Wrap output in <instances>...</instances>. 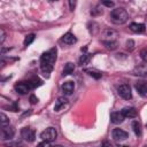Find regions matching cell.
<instances>
[{"instance_id":"1","label":"cell","mask_w":147,"mask_h":147,"mask_svg":"<svg viewBox=\"0 0 147 147\" xmlns=\"http://www.w3.org/2000/svg\"><path fill=\"white\" fill-rule=\"evenodd\" d=\"M56 54H57V49L56 47L51 48L49 51L45 52L41 57H40V68L45 74H49L53 68H54V63L56 61Z\"/></svg>"},{"instance_id":"2","label":"cell","mask_w":147,"mask_h":147,"mask_svg":"<svg viewBox=\"0 0 147 147\" xmlns=\"http://www.w3.org/2000/svg\"><path fill=\"white\" fill-rule=\"evenodd\" d=\"M127 18H129V14L122 7L115 8V9H113L110 11V20L115 24H123V23H125L127 21Z\"/></svg>"},{"instance_id":"3","label":"cell","mask_w":147,"mask_h":147,"mask_svg":"<svg viewBox=\"0 0 147 147\" xmlns=\"http://www.w3.org/2000/svg\"><path fill=\"white\" fill-rule=\"evenodd\" d=\"M57 137V131L56 129L54 127H47L46 130H44L41 133H40V138L44 140V141H54Z\"/></svg>"},{"instance_id":"4","label":"cell","mask_w":147,"mask_h":147,"mask_svg":"<svg viewBox=\"0 0 147 147\" xmlns=\"http://www.w3.org/2000/svg\"><path fill=\"white\" fill-rule=\"evenodd\" d=\"M118 94L121 98H123L124 100H130L132 98V92H131V87L127 84H122L118 86L117 88Z\"/></svg>"},{"instance_id":"5","label":"cell","mask_w":147,"mask_h":147,"mask_svg":"<svg viewBox=\"0 0 147 147\" xmlns=\"http://www.w3.org/2000/svg\"><path fill=\"white\" fill-rule=\"evenodd\" d=\"M21 136L28 142H32L36 139V133L31 127H23L21 131Z\"/></svg>"},{"instance_id":"6","label":"cell","mask_w":147,"mask_h":147,"mask_svg":"<svg viewBox=\"0 0 147 147\" xmlns=\"http://www.w3.org/2000/svg\"><path fill=\"white\" fill-rule=\"evenodd\" d=\"M111 137L116 141H123V140H125V139L129 138V133L125 132L122 129H114L113 132H111Z\"/></svg>"},{"instance_id":"7","label":"cell","mask_w":147,"mask_h":147,"mask_svg":"<svg viewBox=\"0 0 147 147\" xmlns=\"http://www.w3.org/2000/svg\"><path fill=\"white\" fill-rule=\"evenodd\" d=\"M30 90H31V86H30L29 82H20V83H17L15 85V91L18 94H22V95L26 94Z\"/></svg>"},{"instance_id":"8","label":"cell","mask_w":147,"mask_h":147,"mask_svg":"<svg viewBox=\"0 0 147 147\" xmlns=\"http://www.w3.org/2000/svg\"><path fill=\"white\" fill-rule=\"evenodd\" d=\"M15 134V129L13 126H5L1 130V139L2 140H10Z\"/></svg>"},{"instance_id":"9","label":"cell","mask_w":147,"mask_h":147,"mask_svg":"<svg viewBox=\"0 0 147 147\" xmlns=\"http://www.w3.org/2000/svg\"><path fill=\"white\" fill-rule=\"evenodd\" d=\"M134 87L137 90V92L144 96V98H147V82L145 80H140V82H137L134 84Z\"/></svg>"},{"instance_id":"10","label":"cell","mask_w":147,"mask_h":147,"mask_svg":"<svg viewBox=\"0 0 147 147\" xmlns=\"http://www.w3.org/2000/svg\"><path fill=\"white\" fill-rule=\"evenodd\" d=\"M75 90V83L71 82V80H68V82H64L61 86V91L64 95H70Z\"/></svg>"},{"instance_id":"11","label":"cell","mask_w":147,"mask_h":147,"mask_svg":"<svg viewBox=\"0 0 147 147\" xmlns=\"http://www.w3.org/2000/svg\"><path fill=\"white\" fill-rule=\"evenodd\" d=\"M76 41H77V38L71 32H67L61 38V42H63L65 45H74V44H76Z\"/></svg>"},{"instance_id":"12","label":"cell","mask_w":147,"mask_h":147,"mask_svg":"<svg viewBox=\"0 0 147 147\" xmlns=\"http://www.w3.org/2000/svg\"><path fill=\"white\" fill-rule=\"evenodd\" d=\"M121 113H122L123 116L126 117V118H134V117H137V115H138L136 108H133V107H124V108L121 110Z\"/></svg>"},{"instance_id":"13","label":"cell","mask_w":147,"mask_h":147,"mask_svg":"<svg viewBox=\"0 0 147 147\" xmlns=\"http://www.w3.org/2000/svg\"><path fill=\"white\" fill-rule=\"evenodd\" d=\"M124 118L125 117L119 111H113V113H110V121L114 124H121L124 121Z\"/></svg>"},{"instance_id":"14","label":"cell","mask_w":147,"mask_h":147,"mask_svg":"<svg viewBox=\"0 0 147 147\" xmlns=\"http://www.w3.org/2000/svg\"><path fill=\"white\" fill-rule=\"evenodd\" d=\"M134 75H138V76H146L147 75V62H144L141 64H138L134 70H133Z\"/></svg>"},{"instance_id":"15","label":"cell","mask_w":147,"mask_h":147,"mask_svg":"<svg viewBox=\"0 0 147 147\" xmlns=\"http://www.w3.org/2000/svg\"><path fill=\"white\" fill-rule=\"evenodd\" d=\"M130 30L134 33H142L146 30V25L142 23H131L130 24Z\"/></svg>"},{"instance_id":"16","label":"cell","mask_w":147,"mask_h":147,"mask_svg":"<svg viewBox=\"0 0 147 147\" xmlns=\"http://www.w3.org/2000/svg\"><path fill=\"white\" fill-rule=\"evenodd\" d=\"M115 37H116V32L114 30L107 29L103 31V40L102 41H115Z\"/></svg>"},{"instance_id":"17","label":"cell","mask_w":147,"mask_h":147,"mask_svg":"<svg viewBox=\"0 0 147 147\" xmlns=\"http://www.w3.org/2000/svg\"><path fill=\"white\" fill-rule=\"evenodd\" d=\"M68 103V100L64 98V96H62V98H59L57 99V101L55 102V106H54V110L55 111H60L65 105Z\"/></svg>"},{"instance_id":"18","label":"cell","mask_w":147,"mask_h":147,"mask_svg":"<svg viewBox=\"0 0 147 147\" xmlns=\"http://www.w3.org/2000/svg\"><path fill=\"white\" fill-rule=\"evenodd\" d=\"M75 70V64L72 62H68L64 64V68H63V71H62V76H68L70 74H72Z\"/></svg>"},{"instance_id":"19","label":"cell","mask_w":147,"mask_h":147,"mask_svg":"<svg viewBox=\"0 0 147 147\" xmlns=\"http://www.w3.org/2000/svg\"><path fill=\"white\" fill-rule=\"evenodd\" d=\"M85 72H87L90 76H92L95 79H100L102 77V74L98 70H94V69H85Z\"/></svg>"},{"instance_id":"20","label":"cell","mask_w":147,"mask_h":147,"mask_svg":"<svg viewBox=\"0 0 147 147\" xmlns=\"http://www.w3.org/2000/svg\"><path fill=\"white\" fill-rule=\"evenodd\" d=\"M90 60H91V54L85 53V54H83V55L79 57V64H80V65H85V64H87V63L90 62Z\"/></svg>"},{"instance_id":"21","label":"cell","mask_w":147,"mask_h":147,"mask_svg":"<svg viewBox=\"0 0 147 147\" xmlns=\"http://www.w3.org/2000/svg\"><path fill=\"white\" fill-rule=\"evenodd\" d=\"M34 38H36V34H34V33H30V34H28V36L25 37V39H24V41H23V44H24V46H25V47H28L29 45H31V44L33 42V40H34Z\"/></svg>"},{"instance_id":"22","label":"cell","mask_w":147,"mask_h":147,"mask_svg":"<svg viewBox=\"0 0 147 147\" xmlns=\"http://www.w3.org/2000/svg\"><path fill=\"white\" fill-rule=\"evenodd\" d=\"M132 129H133V131H134V133H136L137 136H140V134H141V126H140V124H139L138 121H133V123H132Z\"/></svg>"},{"instance_id":"23","label":"cell","mask_w":147,"mask_h":147,"mask_svg":"<svg viewBox=\"0 0 147 147\" xmlns=\"http://www.w3.org/2000/svg\"><path fill=\"white\" fill-rule=\"evenodd\" d=\"M29 84H30L31 88H36V87H38L42 84V80H40L39 78H33V79L29 80Z\"/></svg>"},{"instance_id":"24","label":"cell","mask_w":147,"mask_h":147,"mask_svg":"<svg viewBox=\"0 0 147 147\" xmlns=\"http://www.w3.org/2000/svg\"><path fill=\"white\" fill-rule=\"evenodd\" d=\"M0 118H1V126H2V127H5V126H8V125H9V119H8V117H7L3 113H1V114H0Z\"/></svg>"},{"instance_id":"25","label":"cell","mask_w":147,"mask_h":147,"mask_svg":"<svg viewBox=\"0 0 147 147\" xmlns=\"http://www.w3.org/2000/svg\"><path fill=\"white\" fill-rule=\"evenodd\" d=\"M102 42L106 46V48H108V49H115L116 46H117L116 41H102Z\"/></svg>"},{"instance_id":"26","label":"cell","mask_w":147,"mask_h":147,"mask_svg":"<svg viewBox=\"0 0 147 147\" xmlns=\"http://www.w3.org/2000/svg\"><path fill=\"white\" fill-rule=\"evenodd\" d=\"M126 47H127L130 51H132V49L134 48V41L131 40V39H129V40L126 41Z\"/></svg>"},{"instance_id":"27","label":"cell","mask_w":147,"mask_h":147,"mask_svg":"<svg viewBox=\"0 0 147 147\" xmlns=\"http://www.w3.org/2000/svg\"><path fill=\"white\" fill-rule=\"evenodd\" d=\"M140 55H141V59H142L144 61H146V60H147V48L141 49V51H140Z\"/></svg>"},{"instance_id":"28","label":"cell","mask_w":147,"mask_h":147,"mask_svg":"<svg viewBox=\"0 0 147 147\" xmlns=\"http://www.w3.org/2000/svg\"><path fill=\"white\" fill-rule=\"evenodd\" d=\"M91 14H92L93 16L99 15V14H102V9H99V8L96 7V8H94V9H92V10H91Z\"/></svg>"},{"instance_id":"29","label":"cell","mask_w":147,"mask_h":147,"mask_svg":"<svg viewBox=\"0 0 147 147\" xmlns=\"http://www.w3.org/2000/svg\"><path fill=\"white\" fill-rule=\"evenodd\" d=\"M37 147H52V146H51V144H49L48 141H44V140H42L41 142H39V144H38V146H37Z\"/></svg>"},{"instance_id":"30","label":"cell","mask_w":147,"mask_h":147,"mask_svg":"<svg viewBox=\"0 0 147 147\" xmlns=\"http://www.w3.org/2000/svg\"><path fill=\"white\" fill-rule=\"evenodd\" d=\"M0 33H1V39H0V42H1V44H3L5 38H6V33H5L3 29H0Z\"/></svg>"},{"instance_id":"31","label":"cell","mask_w":147,"mask_h":147,"mask_svg":"<svg viewBox=\"0 0 147 147\" xmlns=\"http://www.w3.org/2000/svg\"><path fill=\"white\" fill-rule=\"evenodd\" d=\"M102 5H105V6H107V7H114V2L113 1H102Z\"/></svg>"},{"instance_id":"32","label":"cell","mask_w":147,"mask_h":147,"mask_svg":"<svg viewBox=\"0 0 147 147\" xmlns=\"http://www.w3.org/2000/svg\"><path fill=\"white\" fill-rule=\"evenodd\" d=\"M30 102H31V103H37V102H38V98H37L36 95H31V96H30Z\"/></svg>"},{"instance_id":"33","label":"cell","mask_w":147,"mask_h":147,"mask_svg":"<svg viewBox=\"0 0 147 147\" xmlns=\"http://www.w3.org/2000/svg\"><path fill=\"white\" fill-rule=\"evenodd\" d=\"M69 6H70V10H74L76 6V1H69Z\"/></svg>"},{"instance_id":"34","label":"cell","mask_w":147,"mask_h":147,"mask_svg":"<svg viewBox=\"0 0 147 147\" xmlns=\"http://www.w3.org/2000/svg\"><path fill=\"white\" fill-rule=\"evenodd\" d=\"M102 147H114L109 141H105L103 144H102Z\"/></svg>"},{"instance_id":"35","label":"cell","mask_w":147,"mask_h":147,"mask_svg":"<svg viewBox=\"0 0 147 147\" xmlns=\"http://www.w3.org/2000/svg\"><path fill=\"white\" fill-rule=\"evenodd\" d=\"M52 147H62V146H60V145H55V146H52Z\"/></svg>"},{"instance_id":"36","label":"cell","mask_w":147,"mask_h":147,"mask_svg":"<svg viewBox=\"0 0 147 147\" xmlns=\"http://www.w3.org/2000/svg\"><path fill=\"white\" fill-rule=\"evenodd\" d=\"M118 147H129V146H118Z\"/></svg>"},{"instance_id":"37","label":"cell","mask_w":147,"mask_h":147,"mask_svg":"<svg viewBox=\"0 0 147 147\" xmlns=\"http://www.w3.org/2000/svg\"><path fill=\"white\" fill-rule=\"evenodd\" d=\"M146 77H147V75H146Z\"/></svg>"}]
</instances>
